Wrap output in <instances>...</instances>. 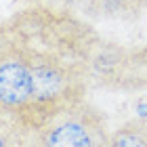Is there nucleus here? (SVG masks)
I'll return each mask as SVG.
<instances>
[{"label": "nucleus", "mask_w": 147, "mask_h": 147, "mask_svg": "<svg viewBox=\"0 0 147 147\" xmlns=\"http://www.w3.org/2000/svg\"><path fill=\"white\" fill-rule=\"evenodd\" d=\"M11 19L34 90L36 122L84 101L90 90L88 59L101 38L71 13L34 4Z\"/></svg>", "instance_id": "obj_1"}, {"label": "nucleus", "mask_w": 147, "mask_h": 147, "mask_svg": "<svg viewBox=\"0 0 147 147\" xmlns=\"http://www.w3.org/2000/svg\"><path fill=\"white\" fill-rule=\"evenodd\" d=\"M0 111L32 132L38 128L30 71L11 19L0 23Z\"/></svg>", "instance_id": "obj_2"}, {"label": "nucleus", "mask_w": 147, "mask_h": 147, "mask_svg": "<svg viewBox=\"0 0 147 147\" xmlns=\"http://www.w3.org/2000/svg\"><path fill=\"white\" fill-rule=\"evenodd\" d=\"M109 135L105 113L84 99L38 126L28 147H107Z\"/></svg>", "instance_id": "obj_3"}, {"label": "nucleus", "mask_w": 147, "mask_h": 147, "mask_svg": "<svg viewBox=\"0 0 147 147\" xmlns=\"http://www.w3.org/2000/svg\"><path fill=\"white\" fill-rule=\"evenodd\" d=\"M90 88L143 90L147 88V51L126 49L99 38L88 59Z\"/></svg>", "instance_id": "obj_4"}, {"label": "nucleus", "mask_w": 147, "mask_h": 147, "mask_svg": "<svg viewBox=\"0 0 147 147\" xmlns=\"http://www.w3.org/2000/svg\"><path fill=\"white\" fill-rule=\"evenodd\" d=\"M107 147H147V118H135L111 130Z\"/></svg>", "instance_id": "obj_5"}, {"label": "nucleus", "mask_w": 147, "mask_h": 147, "mask_svg": "<svg viewBox=\"0 0 147 147\" xmlns=\"http://www.w3.org/2000/svg\"><path fill=\"white\" fill-rule=\"evenodd\" d=\"M32 130L0 111V147H28Z\"/></svg>", "instance_id": "obj_6"}, {"label": "nucleus", "mask_w": 147, "mask_h": 147, "mask_svg": "<svg viewBox=\"0 0 147 147\" xmlns=\"http://www.w3.org/2000/svg\"><path fill=\"white\" fill-rule=\"evenodd\" d=\"M88 13L105 19H120L130 17L139 11L130 0H88Z\"/></svg>", "instance_id": "obj_7"}, {"label": "nucleus", "mask_w": 147, "mask_h": 147, "mask_svg": "<svg viewBox=\"0 0 147 147\" xmlns=\"http://www.w3.org/2000/svg\"><path fill=\"white\" fill-rule=\"evenodd\" d=\"M137 9H147V0H130Z\"/></svg>", "instance_id": "obj_8"}, {"label": "nucleus", "mask_w": 147, "mask_h": 147, "mask_svg": "<svg viewBox=\"0 0 147 147\" xmlns=\"http://www.w3.org/2000/svg\"><path fill=\"white\" fill-rule=\"evenodd\" d=\"M23 2H28V4H40L42 0H23Z\"/></svg>", "instance_id": "obj_9"}]
</instances>
